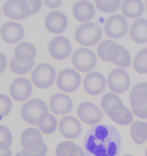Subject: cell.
<instances>
[{"instance_id": "obj_45", "label": "cell", "mask_w": 147, "mask_h": 156, "mask_svg": "<svg viewBox=\"0 0 147 156\" xmlns=\"http://www.w3.org/2000/svg\"><path fill=\"white\" fill-rule=\"evenodd\" d=\"M0 15H1V10H0Z\"/></svg>"}, {"instance_id": "obj_13", "label": "cell", "mask_w": 147, "mask_h": 156, "mask_svg": "<svg viewBox=\"0 0 147 156\" xmlns=\"http://www.w3.org/2000/svg\"><path fill=\"white\" fill-rule=\"evenodd\" d=\"M106 85V79L102 73L97 71L88 73L83 82L85 91L92 96L98 95L102 93Z\"/></svg>"}, {"instance_id": "obj_39", "label": "cell", "mask_w": 147, "mask_h": 156, "mask_svg": "<svg viewBox=\"0 0 147 156\" xmlns=\"http://www.w3.org/2000/svg\"><path fill=\"white\" fill-rule=\"evenodd\" d=\"M44 4L52 9L58 8L62 4V1H44Z\"/></svg>"}, {"instance_id": "obj_41", "label": "cell", "mask_w": 147, "mask_h": 156, "mask_svg": "<svg viewBox=\"0 0 147 156\" xmlns=\"http://www.w3.org/2000/svg\"><path fill=\"white\" fill-rule=\"evenodd\" d=\"M15 156H23V154H22V151H20L19 152H18Z\"/></svg>"}, {"instance_id": "obj_28", "label": "cell", "mask_w": 147, "mask_h": 156, "mask_svg": "<svg viewBox=\"0 0 147 156\" xmlns=\"http://www.w3.org/2000/svg\"><path fill=\"white\" fill-rule=\"evenodd\" d=\"M40 130L45 134H51L57 129L58 121L56 118L49 112L44 114L38 123Z\"/></svg>"}, {"instance_id": "obj_22", "label": "cell", "mask_w": 147, "mask_h": 156, "mask_svg": "<svg viewBox=\"0 0 147 156\" xmlns=\"http://www.w3.org/2000/svg\"><path fill=\"white\" fill-rule=\"evenodd\" d=\"M131 106L140 107L147 105V83H137L132 88L129 94Z\"/></svg>"}, {"instance_id": "obj_16", "label": "cell", "mask_w": 147, "mask_h": 156, "mask_svg": "<svg viewBox=\"0 0 147 156\" xmlns=\"http://www.w3.org/2000/svg\"><path fill=\"white\" fill-rule=\"evenodd\" d=\"M82 129L81 122L73 116L63 117L59 122V131L64 137L67 139L73 140L79 137Z\"/></svg>"}, {"instance_id": "obj_36", "label": "cell", "mask_w": 147, "mask_h": 156, "mask_svg": "<svg viewBox=\"0 0 147 156\" xmlns=\"http://www.w3.org/2000/svg\"><path fill=\"white\" fill-rule=\"evenodd\" d=\"M48 151V147L45 144L40 149L39 151H26L24 150L21 151L23 156H45Z\"/></svg>"}, {"instance_id": "obj_18", "label": "cell", "mask_w": 147, "mask_h": 156, "mask_svg": "<svg viewBox=\"0 0 147 156\" xmlns=\"http://www.w3.org/2000/svg\"><path fill=\"white\" fill-rule=\"evenodd\" d=\"M1 37L5 42L15 44L24 37L25 30L21 25L14 21H9L0 29Z\"/></svg>"}, {"instance_id": "obj_35", "label": "cell", "mask_w": 147, "mask_h": 156, "mask_svg": "<svg viewBox=\"0 0 147 156\" xmlns=\"http://www.w3.org/2000/svg\"><path fill=\"white\" fill-rule=\"evenodd\" d=\"M12 105L10 98L4 94H0V121L10 113Z\"/></svg>"}, {"instance_id": "obj_7", "label": "cell", "mask_w": 147, "mask_h": 156, "mask_svg": "<svg viewBox=\"0 0 147 156\" xmlns=\"http://www.w3.org/2000/svg\"><path fill=\"white\" fill-rule=\"evenodd\" d=\"M81 83V75L75 69L67 68L59 73L56 84L59 90L64 93H73L78 88Z\"/></svg>"}, {"instance_id": "obj_1", "label": "cell", "mask_w": 147, "mask_h": 156, "mask_svg": "<svg viewBox=\"0 0 147 156\" xmlns=\"http://www.w3.org/2000/svg\"><path fill=\"white\" fill-rule=\"evenodd\" d=\"M84 148L88 156H118L122 149L121 135L113 126L95 125L84 136Z\"/></svg>"}, {"instance_id": "obj_14", "label": "cell", "mask_w": 147, "mask_h": 156, "mask_svg": "<svg viewBox=\"0 0 147 156\" xmlns=\"http://www.w3.org/2000/svg\"><path fill=\"white\" fill-rule=\"evenodd\" d=\"M49 51L53 58L60 60L68 58L70 55L72 46L69 40L64 36H55L49 42Z\"/></svg>"}, {"instance_id": "obj_42", "label": "cell", "mask_w": 147, "mask_h": 156, "mask_svg": "<svg viewBox=\"0 0 147 156\" xmlns=\"http://www.w3.org/2000/svg\"><path fill=\"white\" fill-rule=\"evenodd\" d=\"M145 156H147V147L145 149Z\"/></svg>"}, {"instance_id": "obj_23", "label": "cell", "mask_w": 147, "mask_h": 156, "mask_svg": "<svg viewBox=\"0 0 147 156\" xmlns=\"http://www.w3.org/2000/svg\"><path fill=\"white\" fill-rule=\"evenodd\" d=\"M131 37L137 44L147 42V20L138 19L134 21L131 28Z\"/></svg>"}, {"instance_id": "obj_34", "label": "cell", "mask_w": 147, "mask_h": 156, "mask_svg": "<svg viewBox=\"0 0 147 156\" xmlns=\"http://www.w3.org/2000/svg\"><path fill=\"white\" fill-rule=\"evenodd\" d=\"M34 62L27 64L18 63L14 58H12L9 63V67L11 71L17 75H23L28 73L34 67Z\"/></svg>"}, {"instance_id": "obj_37", "label": "cell", "mask_w": 147, "mask_h": 156, "mask_svg": "<svg viewBox=\"0 0 147 156\" xmlns=\"http://www.w3.org/2000/svg\"><path fill=\"white\" fill-rule=\"evenodd\" d=\"M132 111L136 117L141 119H147V105L140 107L131 106Z\"/></svg>"}, {"instance_id": "obj_15", "label": "cell", "mask_w": 147, "mask_h": 156, "mask_svg": "<svg viewBox=\"0 0 147 156\" xmlns=\"http://www.w3.org/2000/svg\"><path fill=\"white\" fill-rule=\"evenodd\" d=\"M106 114L113 122L121 126L128 125L133 120L132 113L124 105L123 102L117 103L112 105Z\"/></svg>"}, {"instance_id": "obj_31", "label": "cell", "mask_w": 147, "mask_h": 156, "mask_svg": "<svg viewBox=\"0 0 147 156\" xmlns=\"http://www.w3.org/2000/svg\"><path fill=\"white\" fill-rule=\"evenodd\" d=\"M96 6L98 10L105 13H112L120 8L121 1H95Z\"/></svg>"}, {"instance_id": "obj_21", "label": "cell", "mask_w": 147, "mask_h": 156, "mask_svg": "<svg viewBox=\"0 0 147 156\" xmlns=\"http://www.w3.org/2000/svg\"><path fill=\"white\" fill-rule=\"evenodd\" d=\"M74 17L81 22H86L92 19L95 15V9L92 3L88 1L77 2L73 6Z\"/></svg>"}, {"instance_id": "obj_2", "label": "cell", "mask_w": 147, "mask_h": 156, "mask_svg": "<svg viewBox=\"0 0 147 156\" xmlns=\"http://www.w3.org/2000/svg\"><path fill=\"white\" fill-rule=\"evenodd\" d=\"M97 52L104 62H112L122 68H127L131 63V57L126 49L112 40H107L98 45Z\"/></svg>"}, {"instance_id": "obj_27", "label": "cell", "mask_w": 147, "mask_h": 156, "mask_svg": "<svg viewBox=\"0 0 147 156\" xmlns=\"http://www.w3.org/2000/svg\"><path fill=\"white\" fill-rule=\"evenodd\" d=\"M4 14L10 19L22 20L27 18L21 11L19 1H9L3 6Z\"/></svg>"}, {"instance_id": "obj_44", "label": "cell", "mask_w": 147, "mask_h": 156, "mask_svg": "<svg viewBox=\"0 0 147 156\" xmlns=\"http://www.w3.org/2000/svg\"><path fill=\"white\" fill-rule=\"evenodd\" d=\"M145 4H146V7H147V1L145 2Z\"/></svg>"}, {"instance_id": "obj_6", "label": "cell", "mask_w": 147, "mask_h": 156, "mask_svg": "<svg viewBox=\"0 0 147 156\" xmlns=\"http://www.w3.org/2000/svg\"><path fill=\"white\" fill-rule=\"evenodd\" d=\"M97 58L93 51L88 48H79L74 53L72 62L74 67L82 73H88L96 66Z\"/></svg>"}, {"instance_id": "obj_8", "label": "cell", "mask_w": 147, "mask_h": 156, "mask_svg": "<svg viewBox=\"0 0 147 156\" xmlns=\"http://www.w3.org/2000/svg\"><path fill=\"white\" fill-rule=\"evenodd\" d=\"M128 23L127 19L122 15H114L108 18L104 25V30L109 37L118 39L127 33Z\"/></svg>"}, {"instance_id": "obj_33", "label": "cell", "mask_w": 147, "mask_h": 156, "mask_svg": "<svg viewBox=\"0 0 147 156\" xmlns=\"http://www.w3.org/2000/svg\"><path fill=\"white\" fill-rule=\"evenodd\" d=\"M123 102L121 98L115 94L109 93L104 95L101 100L100 105L105 114L112 105L117 103Z\"/></svg>"}, {"instance_id": "obj_40", "label": "cell", "mask_w": 147, "mask_h": 156, "mask_svg": "<svg viewBox=\"0 0 147 156\" xmlns=\"http://www.w3.org/2000/svg\"><path fill=\"white\" fill-rule=\"evenodd\" d=\"M12 152L10 148L5 151H0V156H12Z\"/></svg>"}, {"instance_id": "obj_25", "label": "cell", "mask_w": 147, "mask_h": 156, "mask_svg": "<svg viewBox=\"0 0 147 156\" xmlns=\"http://www.w3.org/2000/svg\"><path fill=\"white\" fill-rule=\"evenodd\" d=\"M131 136L133 141L141 145L147 141V122L136 121L130 127Z\"/></svg>"}, {"instance_id": "obj_32", "label": "cell", "mask_w": 147, "mask_h": 156, "mask_svg": "<svg viewBox=\"0 0 147 156\" xmlns=\"http://www.w3.org/2000/svg\"><path fill=\"white\" fill-rule=\"evenodd\" d=\"M12 138L10 130L7 127L0 125V151H5L10 148Z\"/></svg>"}, {"instance_id": "obj_5", "label": "cell", "mask_w": 147, "mask_h": 156, "mask_svg": "<svg viewBox=\"0 0 147 156\" xmlns=\"http://www.w3.org/2000/svg\"><path fill=\"white\" fill-rule=\"evenodd\" d=\"M56 77L55 68L48 64H40L32 73V80L36 87L45 89L51 86Z\"/></svg>"}, {"instance_id": "obj_29", "label": "cell", "mask_w": 147, "mask_h": 156, "mask_svg": "<svg viewBox=\"0 0 147 156\" xmlns=\"http://www.w3.org/2000/svg\"><path fill=\"white\" fill-rule=\"evenodd\" d=\"M133 67L137 73H147V48L137 52L134 58Z\"/></svg>"}, {"instance_id": "obj_3", "label": "cell", "mask_w": 147, "mask_h": 156, "mask_svg": "<svg viewBox=\"0 0 147 156\" xmlns=\"http://www.w3.org/2000/svg\"><path fill=\"white\" fill-rule=\"evenodd\" d=\"M49 108L44 101L39 99H32L25 103L21 109V115L25 122L31 125L37 126L40 119Z\"/></svg>"}, {"instance_id": "obj_30", "label": "cell", "mask_w": 147, "mask_h": 156, "mask_svg": "<svg viewBox=\"0 0 147 156\" xmlns=\"http://www.w3.org/2000/svg\"><path fill=\"white\" fill-rule=\"evenodd\" d=\"M42 6L41 1H19V6L21 12L28 17L37 13Z\"/></svg>"}, {"instance_id": "obj_9", "label": "cell", "mask_w": 147, "mask_h": 156, "mask_svg": "<svg viewBox=\"0 0 147 156\" xmlns=\"http://www.w3.org/2000/svg\"><path fill=\"white\" fill-rule=\"evenodd\" d=\"M77 115L81 121L88 125H95L101 122L103 112L100 108L93 103L85 102L79 105Z\"/></svg>"}, {"instance_id": "obj_12", "label": "cell", "mask_w": 147, "mask_h": 156, "mask_svg": "<svg viewBox=\"0 0 147 156\" xmlns=\"http://www.w3.org/2000/svg\"><path fill=\"white\" fill-rule=\"evenodd\" d=\"M33 87L30 80L24 78L16 79L10 84L9 93L12 98L17 102H24L31 96Z\"/></svg>"}, {"instance_id": "obj_19", "label": "cell", "mask_w": 147, "mask_h": 156, "mask_svg": "<svg viewBox=\"0 0 147 156\" xmlns=\"http://www.w3.org/2000/svg\"><path fill=\"white\" fill-rule=\"evenodd\" d=\"M51 112L56 115H64L71 112L73 107L71 98L66 94L56 93L53 95L49 102Z\"/></svg>"}, {"instance_id": "obj_26", "label": "cell", "mask_w": 147, "mask_h": 156, "mask_svg": "<svg viewBox=\"0 0 147 156\" xmlns=\"http://www.w3.org/2000/svg\"><path fill=\"white\" fill-rule=\"evenodd\" d=\"M84 152L80 146L69 141L60 142L55 149L56 156H80Z\"/></svg>"}, {"instance_id": "obj_4", "label": "cell", "mask_w": 147, "mask_h": 156, "mask_svg": "<svg viewBox=\"0 0 147 156\" xmlns=\"http://www.w3.org/2000/svg\"><path fill=\"white\" fill-rule=\"evenodd\" d=\"M102 34L100 27L93 23H86L77 28L75 33V38L81 45L92 47L99 41Z\"/></svg>"}, {"instance_id": "obj_38", "label": "cell", "mask_w": 147, "mask_h": 156, "mask_svg": "<svg viewBox=\"0 0 147 156\" xmlns=\"http://www.w3.org/2000/svg\"><path fill=\"white\" fill-rule=\"evenodd\" d=\"M7 58L5 55L0 52V73L4 71L7 67Z\"/></svg>"}, {"instance_id": "obj_17", "label": "cell", "mask_w": 147, "mask_h": 156, "mask_svg": "<svg viewBox=\"0 0 147 156\" xmlns=\"http://www.w3.org/2000/svg\"><path fill=\"white\" fill-rule=\"evenodd\" d=\"M68 26V19L60 11H52L45 17V27L49 32L61 34Z\"/></svg>"}, {"instance_id": "obj_10", "label": "cell", "mask_w": 147, "mask_h": 156, "mask_svg": "<svg viewBox=\"0 0 147 156\" xmlns=\"http://www.w3.org/2000/svg\"><path fill=\"white\" fill-rule=\"evenodd\" d=\"M20 142L23 150L30 152L39 151L45 144L39 130L34 127H28L22 132Z\"/></svg>"}, {"instance_id": "obj_24", "label": "cell", "mask_w": 147, "mask_h": 156, "mask_svg": "<svg viewBox=\"0 0 147 156\" xmlns=\"http://www.w3.org/2000/svg\"><path fill=\"white\" fill-rule=\"evenodd\" d=\"M121 10L123 15L127 17L136 19L144 13V5L142 1H124Z\"/></svg>"}, {"instance_id": "obj_11", "label": "cell", "mask_w": 147, "mask_h": 156, "mask_svg": "<svg viewBox=\"0 0 147 156\" xmlns=\"http://www.w3.org/2000/svg\"><path fill=\"white\" fill-rule=\"evenodd\" d=\"M108 85L113 93L123 94L130 87V76L124 69L116 68L108 75Z\"/></svg>"}, {"instance_id": "obj_43", "label": "cell", "mask_w": 147, "mask_h": 156, "mask_svg": "<svg viewBox=\"0 0 147 156\" xmlns=\"http://www.w3.org/2000/svg\"><path fill=\"white\" fill-rule=\"evenodd\" d=\"M123 156H134L132 154H125V155H124Z\"/></svg>"}, {"instance_id": "obj_20", "label": "cell", "mask_w": 147, "mask_h": 156, "mask_svg": "<svg viewBox=\"0 0 147 156\" xmlns=\"http://www.w3.org/2000/svg\"><path fill=\"white\" fill-rule=\"evenodd\" d=\"M36 56V49L29 42H22L18 44L15 49V60L21 64H27L34 62Z\"/></svg>"}]
</instances>
